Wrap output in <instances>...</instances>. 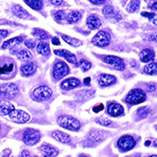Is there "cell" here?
I'll return each mask as SVG.
<instances>
[{"instance_id": "cell-2", "label": "cell", "mask_w": 157, "mask_h": 157, "mask_svg": "<svg viewBox=\"0 0 157 157\" xmlns=\"http://www.w3.org/2000/svg\"><path fill=\"white\" fill-rule=\"evenodd\" d=\"M57 123L60 127L72 131H77L81 128L80 121L70 116H60L57 118Z\"/></svg>"}, {"instance_id": "cell-19", "label": "cell", "mask_w": 157, "mask_h": 157, "mask_svg": "<svg viewBox=\"0 0 157 157\" xmlns=\"http://www.w3.org/2000/svg\"><path fill=\"white\" fill-rule=\"evenodd\" d=\"M86 23H87V26H88L91 30H96V29L100 28V26L102 25L101 20H100L98 17L94 16V15L89 16L88 19H87Z\"/></svg>"}, {"instance_id": "cell-21", "label": "cell", "mask_w": 157, "mask_h": 157, "mask_svg": "<svg viewBox=\"0 0 157 157\" xmlns=\"http://www.w3.org/2000/svg\"><path fill=\"white\" fill-rule=\"evenodd\" d=\"M154 53L152 50L151 49H143L140 54V61L144 62V63H148L151 62L154 59Z\"/></svg>"}, {"instance_id": "cell-34", "label": "cell", "mask_w": 157, "mask_h": 157, "mask_svg": "<svg viewBox=\"0 0 157 157\" xmlns=\"http://www.w3.org/2000/svg\"><path fill=\"white\" fill-rule=\"evenodd\" d=\"M140 5V3L139 0H132V1L128 6V10L129 12H136V11L139 10Z\"/></svg>"}, {"instance_id": "cell-28", "label": "cell", "mask_w": 157, "mask_h": 157, "mask_svg": "<svg viewBox=\"0 0 157 157\" xmlns=\"http://www.w3.org/2000/svg\"><path fill=\"white\" fill-rule=\"evenodd\" d=\"M82 19V13L78 12V11H72L70 12L67 17V21L68 23H76L78 22V21H80Z\"/></svg>"}, {"instance_id": "cell-12", "label": "cell", "mask_w": 157, "mask_h": 157, "mask_svg": "<svg viewBox=\"0 0 157 157\" xmlns=\"http://www.w3.org/2000/svg\"><path fill=\"white\" fill-rule=\"evenodd\" d=\"M104 61L110 66L114 67L117 70H124L125 69V63L124 61L117 56H106L104 57Z\"/></svg>"}, {"instance_id": "cell-8", "label": "cell", "mask_w": 157, "mask_h": 157, "mask_svg": "<svg viewBox=\"0 0 157 157\" xmlns=\"http://www.w3.org/2000/svg\"><path fill=\"white\" fill-rule=\"evenodd\" d=\"M10 118L18 124H24L26 122H28L31 119V117L28 113H26L23 110H20V109H14L12 110L10 114Z\"/></svg>"}, {"instance_id": "cell-5", "label": "cell", "mask_w": 157, "mask_h": 157, "mask_svg": "<svg viewBox=\"0 0 157 157\" xmlns=\"http://www.w3.org/2000/svg\"><path fill=\"white\" fill-rule=\"evenodd\" d=\"M105 132L99 131V130H93L88 134L85 140L83 141V146L84 147L94 146V145L99 143L100 141H102L105 139Z\"/></svg>"}, {"instance_id": "cell-20", "label": "cell", "mask_w": 157, "mask_h": 157, "mask_svg": "<svg viewBox=\"0 0 157 157\" xmlns=\"http://www.w3.org/2000/svg\"><path fill=\"white\" fill-rule=\"evenodd\" d=\"M37 69V67L34 63H28V64H25L23 65L21 67V74L23 76H32L33 74L35 73Z\"/></svg>"}, {"instance_id": "cell-44", "label": "cell", "mask_w": 157, "mask_h": 157, "mask_svg": "<svg viewBox=\"0 0 157 157\" xmlns=\"http://www.w3.org/2000/svg\"><path fill=\"white\" fill-rule=\"evenodd\" d=\"M20 157H31V156H30V152H29L28 151L24 150L22 152H21Z\"/></svg>"}, {"instance_id": "cell-29", "label": "cell", "mask_w": 157, "mask_h": 157, "mask_svg": "<svg viewBox=\"0 0 157 157\" xmlns=\"http://www.w3.org/2000/svg\"><path fill=\"white\" fill-rule=\"evenodd\" d=\"M33 35L35 36L37 39H40V40H44V39H47L49 37L48 33H46L45 31H44L42 29H34L33 31Z\"/></svg>"}, {"instance_id": "cell-43", "label": "cell", "mask_w": 157, "mask_h": 157, "mask_svg": "<svg viewBox=\"0 0 157 157\" xmlns=\"http://www.w3.org/2000/svg\"><path fill=\"white\" fill-rule=\"evenodd\" d=\"M141 15H142V16H144V17H147V18H148V19H150V20H151V19H152V18L155 16V14H154V13H151V14H150V13H147V12H142V13H141Z\"/></svg>"}, {"instance_id": "cell-18", "label": "cell", "mask_w": 157, "mask_h": 157, "mask_svg": "<svg viewBox=\"0 0 157 157\" xmlns=\"http://www.w3.org/2000/svg\"><path fill=\"white\" fill-rule=\"evenodd\" d=\"M107 112L111 117H118V116H120V115H122L124 113V108L119 104L112 103V104H110L108 105Z\"/></svg>"}, {"instance_id": "cell-50", "label": "cell", "mask_w": 157, "mask_h": 157, "mask_svg": "<svg viewBox=\"0 0 157 157\" xmlns=\"http://www.w3.org/2000/svg\"><path fill=\"white\" fill-rule=\"evenodd\" d=\"M34 157H38V156H34Z\"/></svg>"}, {"instance_id": "cell-10", "label": "cell", "mask_w": 157, "mask_h": 157, "mask_svg": "<svg viewBox=\"0 0 157 157\" xmlns=\"http://www.w3.org/2000/svg\"><path fill=\"white\" fill-rule=\"evenodd\" d=\"M110 40V34L105 31H101L93 38V44L99 47H105L109 44Z\"/></svg>"}, {"instance_id": "cell-35", "label": "cell", "mask_w": 157, "mask_h": 157, "mask_svg": "<svg viewBox=\"0 0 157 157\" xmlns=\"http://www.w3.org/2000/svg\"><path fill=\"white\" fill-rule=\"evenodd\" d=\"M80 67L82 71H87L92 67V64H91V62H89L85 59H82L80 61Z\"/></svg>"}, {"instance_id": "cell-1", "label": "cell", "mask_w": 157, "mask_h": 157, "mask_svg": "<svg viewBox=\"0 0 157 157\" xmlns=\"http://www.w3.org/2000/svg\"><path fill=\"white\" fill-rule=\"evenodd\" d=\"M16 72V66L14 61L10 59H3L0 62V78L2 80H10Z\"/></svg>"}, {"instance_id": "cell-9", "label": "cell", "mask_w": 157, "mask_h": 157, "mask_svg": "<svg viewBox=\"0 0 157 157\" xmlns=\"http://www.w3.org/2000/svg\"><path fill=\"white\" fill-rule=\"evenodd\" d=\"M69 72V68L65 62L58 61L55 64L53 67V75L56 80H60V78L67 76Z\"/></svg>"}, {"instance_id": "cell-45", "label": "cell", "mask_w": 157, "mask_h": 157, "mask_svg": "<svg viewBox=\"0 0 157 157\" xmlns=\"http://www.w3.org/2000/svg\"><path fill=\"white\" fill-rule=\"evenodd\" d=\"M52 44H55V45H59V44H60V42H59V40H58L57 37H54V38L52 39Z\"/></svg>"}, {"instance_id": "cell-47", "label": "cell", "mask_w": 157, "mask_h": 157, "mask_svg": "<svg viewBox=\"0 0 157 157\" xmlns=\"http://www.w3.org/2000/svg\"><path fill=\"white\" fill-rule=\"evenodd\" d=\"M90 82H91V78H84V84H85V85L90 84Z\"/></svg>"}, {"instance_id": "cell-26", "label": "cell", "mask_w": 157, "mask_h": 157, "mask_svg": "<svg viewBox=\"0 0 157 157\" xmlns=\"http://www.w3.org/2000/svg\"><path fill=\"white\" fill-rule=\"evenodd\" d=\"M37 52L43 56H47L50 54V47L48 45V44H46L45 42H41L38 44L37 45Z\"/></svg>"}, {"instance_id": "cell-31", "label": "cell", "mask_w": 157, "mask_h": 157, "mask_svg": "<svg viewBox=\"0 0 157 157\" xmlns=\"http://www.w3.org/2000/svg\"><path fill=\"white\" fill-rule=\"evenodd\" d=\"M156 71H157V67H156V63H154V62L150 63V64H148V65H146L144 67V72L147 73V74L155 75Z\"/></svg>"}, {"instance_id": "cell-38", "label": "cell", "mask_w": 157, "mask_h": 157, "mask_svg": "<svg viewBox=\"0 0 157 157\" xmlns=\"http://www.w3.org/2000/svg\"><path fill=\"white\" fill-rule=\"evenodd\" d=\"M35 42L32 39H28L25 41V45L29 48V49H33L35 47Z\"/></svg>"}, {"instance_id": "cell-4", "label": "cell", "mask_w": 157, "mask_h": 157, "mask_svg": "<svg viewBox=\"0 0 157 157\" xmlns=\"http://www.w3.org/2000/svg\"><path fill=\"white\" fill-rule=\"evenodd\" d=\"M19 94V88L14 83L0 85V96L5 99H13Z\"/></svg>"}, {"instance_id": "cell-11", "label": "cell", "mask_w": 157, "mask_h": 157, "mask_svg": "<svg viewBox=\"0 0 157 157\" xmlns=\"http://www.w3.org/2000/svg\"><path fill=\"white\" fill-rule=\"evenodd\" d=\"M136 144V141L134 140V138L132 136L129 135H126L121 137L118 141H117V146L123 150V151H129L131 150Z\"/></svg>"}, {"instance_id": "cell-24", "label": "cell", "mask_w": 157, "mask_h": 157, "mask_svg": "<svg viewBox=\"0 0 157 157\" xmlns=\"http://www.w3.org/2000/svg\"><path fill=\"white\" fill-rule=\"evenodd\" d=\"M21 42H22L21 37H15V38H12V39H10V40L4 42L2 44V48L3 49H10V48H12V47L20 44Z\"/></svg>"}, {"instance_id": "cell-40", "label": "cell", "mask_w": 157, "mask_h": 157, "mask_svg": "<svg viewBox=\"0 0 157 157\" xmlns=\"http://www.w3.org/2000/svg\"><path fill=\"white\" fill-rule=\"evenodd\" d=\"M8 35H9V32L8 31H6V30H0V40L4 39Z\"/></svg>"}, {"instance_id": "cell-3", "label": "cell", "mask_w": 157, "mask_h": 157, "mask_svg": "<svg viewBox=\"0 0 157 157\" xmlns=\"http://www.w3.org/2000/svg\"><path fill=\"white\" fill-rule=\"evenodd\" d=\"M51 96H52V90L48 86H45V85L39 86V87L35 88L32 94L33 99H34L38 102L46 101Z\"/></svg>"}, {"instance_id": "cell-14", "label": "cell", "mask_w": 157, "mask_h": 157, "mask_svg": "<svg viewBox=\"0 0 157 157\" xmlns=\"http://www.w3.org/2000/svg\"><path fill=\"white\" fill-rule=\"evenodd\" d=\"M54 53H55L56 56L65 58L66 60H67V61H68L69 63H71V64H74V65H77V64H78L76 56H75L72 53H70L69 51H67V50H65V49L55 50Z\"/></svg>"}, {"instance_id": "cell-6", "label": "cell", "mask_w": 157, "mask_h": 157, "mask_svg": "<svg viewBox=\"0 0 157 157\" xmlns=\"http://www.w3.org/2000/svg\"><path fill=\"white\" fill-rule=\"evenodd\" d=\"M146 99V94L140 89L132 90L127 96L126 102L129 105H138L144 102Z\"/></svg>"}, {"instance_id": "cell-17", "label": "cell", "mask_w": 157, "mask_h": 157, "mask_svg": "<svg viewBox=\"0 0 157 157\" xmlns=\"http://www.w3.org/2000/svg\"><path fill=\"white\" fill-rule=\"evenodd\" d=\"M14 105L6 100H0V116H8L12 110H14Z\"/></svg>"}, {"instance_id": "cell-36", "label": "cell", "mask_w": 157, "mask_h": 157, "mask_svg": "<svg viewBox=\"0 0 157 157\" xmlns=\"http://www.w3.org/2000/svg\"><path fill=\"white\" fill-rule=\"evenodd\" d=\"M95 122L102 126H110L112 123L109 119L105 118V117H97V118H95Z\"/></svg>"}, {"instance_id": "cell-41", "label": "cell", "mask_w": 157, "mask_h": 157, "mask_svg": "<svg viewBox=\"0 0 157 157\" xmlns=\"http://www.w3.org/2000/svg\"><path fill=\"white\" fill-rule=\"evenodd\" d=\"M89 1L94 5H102L106 1V0H89Z\"/></svg>"}, {"instance_id": "cell-25", "label": "cell", "mask_w": 157, "mask_h": 157, "mask_svg": "<svg viewBox=\"0 0 157 157\" xmlns=\"http://www.w3.org/2000/svg\"><path fill=\"white\" fill-rule=\"evenodd\" d=\"M40 151H42V152H44V154L49 156V157H55L57 155L58 151L56 148H54L53 146L50 145H43L40 147Z\"/></svg>"}, {"instance_id": "cell-22", "label": "cell", "mask_w": 157, "mask_h": 157, "mask_svg": "<svg viewBox=\"0 0 157 157\" xmlns=\"http://www.w3.org/2000/svg\"><path fill=\"white\" fill-rule=\"evenodd\" d=\"M52 137L55 138L56 140L62 142V143H68L70 142L71 139H70V136L67 133H64L62 131H58V130H56L52 133Z\"/></svg>"}, {"instance_id": "cell-7", "label": "cell", "mask_w": 157, "mask_h": 157, "mask_svg": "<svg viewBox=\"0 0 157 157\" xmlns=\"http://www.w3.org/2000/svg\"><path fill=\"white\" fill-rule=\"evenodd\" d=\"M41 139V134L38 130L33 128H27L23 133V141L25 144L33 146L39 142Z\"/></svg>"}, {"instance_id": "cell-48", "label": "cell", "mask_w": 157, "mask_h": 157, "mask_svg": "<svg viewBox=\"0 0 157 157\" xmlns=\"http://www.w3.org/2000/svg\"><path fill=\"white\" fill-rule=\"evenodd\" d=\"M149 157H157V156H156V155L154 154V155H151V156H149Z\"/></svg>"}, {"instance_id": "cell-16", "label": "cell", "mask_w": 157, "mask_h": 157, "mask_svg": "<svg viewBox=\"0 0 157 157\" xmlns=\"http://www.w3.org/2000/svg\"><path fill=\"white\" fill-rule=\"evenodd\" d=\"M103 14L106 18L114 19L116 21H120L121 20V16L118 14L117 11L115 10V9L112 6H105L103 9Z\"/></svg>"}, {"instance_id": "cell-49", "label": "cell", "mask_w": 157, "mask_h": 157, "mask_svg": "<svg viewBox=\"0 0 157 157\" xmlns=\"http://www.w3.org/2000/svg\"><path fill=\"white\" fill-rule=\"evenodd\" d=\"M80 157H87V156H86V155H81Z\"/></svg>"}, {"instance_id": "cell-32", "label": "cell", "mask_w": 157, "mask_h": 157, "mask_svg": "<svg viewBox=\"0 0 157 157\" xmlns=\"http://www.w3.org/2000/svg\"><path fill=\"white\" fill-rule=\"evenodd\" d=\"M150 113V109L149 107H140L137 110V116H138V119H142V118H145Z\"/></svg>"}, {"instance_id": "cell-15", "label": "cell", "mask_w": 157, "mask_h": 157, "mask_svg": "<svg viewBox=\"0 0 157 157\" xmlns=\"http://www.w3.org/2000/svg\"><path fill=\"white\" fill-rule=\"evenodd\" d=\"M81 85V82L78 80L76 78H67L62 83H61V88L63 90H66V91H69V90H72L74 88H77L78 86Z\"/></svg>"}, {"instance_id": "cell-37", "label": "cell", "mask_w": 157, "mask_h": 157, "mask_svg": "<svg viewBox=\"0 0 157 157\" xmlns=\"http://www.w3.org/2000/svg\"><path fill=\"white\" fill-rule=\"evenodd\" d=\"M54 17H55V19H56V21H62V20H64V19H65L66 14H65V12H64V11H62V10H58L57 12H56V13H55Z\"/></svg>"}, {"instance_id": "cell-30", "label": "cell", "mask_w": 157, "mask_h": 157, "mask_svg": "<svg viewBox=\"0 0 157 157\" xmlns=\"http://www.w3.org/2000/svg\"><path fill=\"white\" fill-rule=\"evenodd\" d=\"M62 39L67 43L68 44L70 45H73V46H80L82 45V42L80 40H78V39H75V38H71L67 35H62Z\"/></svg>"}, {"instance_id": "cell-33", "label": "cell", "mask_w": 157, "mask_h": 157, "mask_svg": "<svg viewBox=\"0 0 157 157\" xmlns=\"http://www.w3.org/2000/svg\"><path fill=\"white\" fill-rule=\"evenodd\" d=\"M17 56H18L19 59H21V60L26 61V60H29V59L32 58V54H31L28 50H21V51L17 54Z\"/></svg>"}, {"instance_id": "cell-23", "label": "cell", "mask_w": 157, "mask_h": 157, "mask_svg": "<svg viewBox=\"0 0 157 157\" xmlns=\"http://www.w3.org/2000/svg\"><path fill=\"white\" fill-rule=\"evenodd\" d=\"M12 11L17 17H19L21 19H28L30 17L29 13L20 5H14L12 7Z\"/></svg>"}, {"instance_id": "cell-27", "label": "cell", "mask_w": 157, "mask_h": 157, "mask_svg": "<svg viewBox=\"0 0 157 157\" xmlns=\"http://www.w3.org/2000/svg\"><path fill=\"white\" fill-rule=\"evenodd\" d=\"M24 2L33 10H40L44 4H43V0H24Z\"/></svg>"}, {"instance_id": "cell-39", "label": "cell", "mask_w": 157, "mask_h": 157, "mask_svg": "<svg viewBox=\"0 0 157 157\" xmlns=\"http://www.w3.org/2000/svg\"><path fill=\"white\" fill-rule=\"evenodd\" d=\"M93 110H94V113H99L100 111H103L104 110V105L103 104H99V105H95Z\"/></svg>"}, {"instance_id": "cell-46", "label": "cell", "mask_w": 157, "mask_h": 157, "mask_svg": "<svg viewBox=\"0 0 157 157\" xmlns=\"http://www.w3.org/2000/svg\"><path fill=\"white\" fill-rule=\"evenodd\" d=\"M148 91L149 92H154L155 91V85L154 84H150L148 86Z\"/></svg>"}, {"instance_id": "cell-42", "label": "cell", "mask_w": 157, "mask_h": 157, "mask_svg": "<svg viewBox=\"0 0 157 157\" xmlns=\"http://www.w3.org/2000/svg\"><path fill=\"white\" fill-rule=\"evenodd\" d=\"M50 3L55 5V6H59L63 3V0H49Z\"/></svg>"}, {"instance_id": "cell-13", "label": "cell", "mask_w": 157, "mask_h": 157, "mask_svg": "<svg viewBox=\"0 0 157 157\" xmlns=\"http://www.w3.org/2000/svg\"><path fill=\"white\" fill-rule=\"evenodd\" d=\"M116 82H117V78L113 75L102 74L98 77V83L100 86H103V87L110 86V85L114 84Z\"/></svg>"}]
</instances>
